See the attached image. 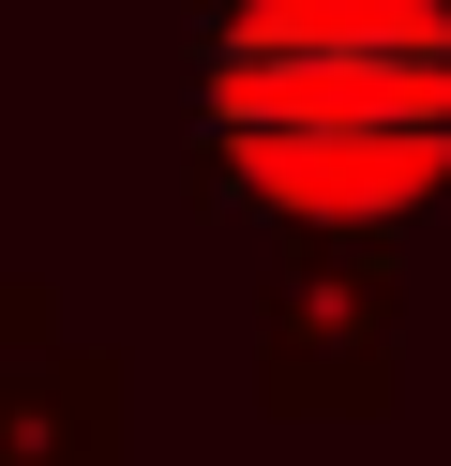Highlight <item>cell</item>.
<instances>
[{
	"label": "cell",
	"instance_id": "1",
	"mask_svg": "<svg viewBox=\"0 0 451 466\" xmlns=\"http://www.w3.org/2000/svg\"><path fill=\"white\" fill-rule=\"evenodd\" d=\"M196 166L316 241L451 211V0H210Z\"/></svg>",
	"mask_w": 451,
	"mask_h": 466
}]
</instances>
